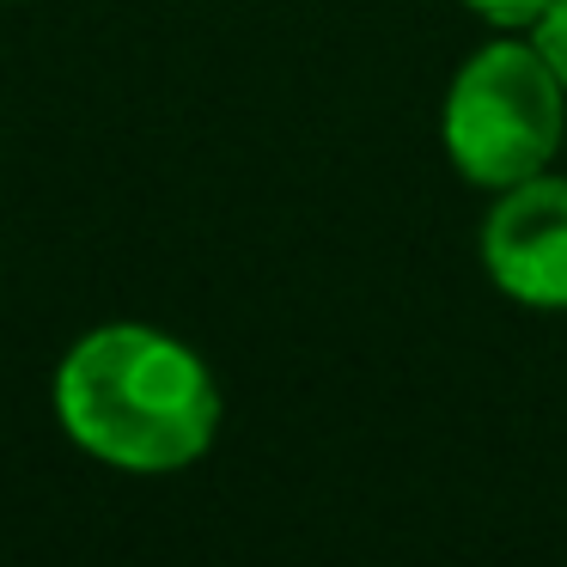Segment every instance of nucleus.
Wrapping results in <instances>:
<instances>
[{"instance_id": "nucleus-1", "label": "nucleus", "mask_w": 567, "mask_h": 567, "mask_svg": "<svg viewBox=\"0 0 567 567\" xmlns=\"http://www.w3.org/2000/svg\"><path fill=\"white\" fill-rule=\"evenodd\" d=\"M55 415L80 452L135 476H165L214 445L220 384L196 348L147 323H104L55 367Z\"/></svg>"}, {"instance_id": "nucleus-5", "label": "nucleus", "mask_w": 567, "mask_h": 567, "mask_svg": "<svg viewBox=\"0 0 567 567\" xmlns=\"http://www.w3.org/2000/svg\"><path fill=\"white\" fill-rule=\"evenodd\" d=\"M537 50L549 55V68L561 74V86H567V0H555L549 13H543V25H537Z\"/></svg>"}, {"instance_id": "nucleus-3", "label": "nucleus", "mask_w": 567, "mask_h": 567, "mask_svg": "<svg viewBox=\"0 0 567 567\" xmlns=\"http://www.w3.org/2000/svg\"><path fill=\"white\" fill-rule=\"evenodd\" d=\"M482 269L518 306H567V177H525L501 189L482 220Z\"/></svg>"}, {"instance_id": "nucleus-2", "label": "nucleus", "mask_w": 567, "mask_h": 567, "mask_svg": "<svg viewBox=\"0 0 567 567\" xmlns=\"http://www.w3.org/2000/svg\"><path fill=\"white\" fill-rule=\"evenodd\" d=\"M561 74L537 43H488L445 92V153L482 189L537 177L561 147Z\"/></svg>"}, {"instance_id": "nucleus-4", "label": "nucleus", "mask_w": 567, "mask_h": 567, "mask_svg": "<svg viewBox=\"0 0 567 567\" xmlns=\"http://www.w3.org/2000/svg\"><path fill=\"white\" fill-rule=\"evenodd\" d=\"M549 7L555 0H470V13H482L488 25H501V31H537Z\"/></svg>"}]
</instances>
